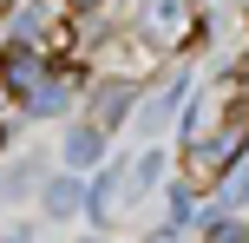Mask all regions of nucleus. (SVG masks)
Listing matches in <instances>:
<instances>
[{
  "label": "nucleus",
  "instance_id": "nucleus-6",
  "mask_svg": "<svg viewBox=\"0 0 249 243\" xmlns=\"http://www.w3.org/2000/svg\"><path fill=\"white\" fill-rule=\"evenodd\" d=\"M72 210H79V184L72 178H53L46 184V217H72Z\"/></svg>",
  "mask_w": 249,
  "mask_h": 243
},
{
  "label": "nucleus",
  "instance_id": "nucleus-5",
  "mask_svg": "<svg viewBox=\"0 0 249 243\" xmlns=\"http://www.w3.org/2000/svg\"><path fill=\"white\" fill-rule=\"evenodd\" d=\"M92 158H105V131L86 118V125H79L72 138H66V165H92Z\"/></svg>",
  "mask_w": 249,
  "mask_h": 243
},
{
  "label": "nucleus",
  "instance_id": "nucleus-2",
  "mask_svg": "<svg viewBox=\"0 0 249 243\" xmlns=\"http://www.w3.org/2000/svg\"><path fill=\"white\" fill-rule=\"evenodd\" d=\"M0 86H7V92H20V99H33V92L46 86V53L13 39V46L0 53Z\"/></svg>",
  "mask_w": 249,
  "mask_h": 243
},
{
  "label": "nucleus",
  "instance_id": "nucleus-7",
  "mask_svg": "<svg viewBox=\"0 0 249 243\" xmlns=\"http://www.w3.org/2000/svg\"><path fill=\"white\" fill-rule=\"evenodd\" d=\"M33 178H39V165H33V158H20V165H13L7 178H0V191H7V197H20V191H26Z\"/></svg>",
  "mask_w": 249,
  "mask_h": 243
},
{
  "label": "nucleus",
  "instance_id": "nucleus-9",
  "mask_svg": "<svg viewBox=\"0 0 249 243\" xmlns=\"http://www.w3.org/2000/svg\"><path fill=\"white\" fill-rule=\"evenodd\" d=\"M0 151H7V125H0Z\"/></svg>",
  "mask_w": 249,
  "mask_h": 243
},
{
  "label": "nucleus",
  "instance_id": "nucleus-8",
  "mask_svg": "<svg viewBox=\"0 0 249 243\" xmlns=\"http://www.w3.org/2000/svg\"><path fill=\"white\" fill-rule=\"evenodd\" d=\"M13 7H20V0H0V13H13Z\"/></svg>",
  "mask_w": 249,
  "mask_h": 243
},
{
  "label": "nucleus",
  "instance_id": "nucleus-1",
  "mask_svg": "<svg viewBox=\"0 0 249 243\" xmlns=\"http://www.w3.org/2000/svg\"><path fill=\"white\" fill-rule=\"evenodd\" d=\"M151 66H158L151 33H112V39H99V79H131V86H151Z\"/></svg>",
  "mask_w": 249,
  "mask_h": 243
},
{
  "label": "nucleus",
  "instance_id": "nucleus-10",
  "mask_svg": "<svg viewBox=\"0 0 249 243\" xmlns=\"http://www.w3.org/2000/svg\"><path fill=\"white\" fill-rule=\"evenodd\" d=\"M243 7H249V0H243Z\"/></svg>",
  "mask_w": 249,
  "mask_h": 243
},
{
  "label": "nucleus",
  "instance_id": "nucleus-3",
  "mask_svg": "<svg viewBox=\"0 0 249 243\" xmlns=\"http://www.w3.org/2000/svg\"><path fill=\"white\" fill-rule=\"evenodd\" d=\"M131 105H138V86H131V79H99V86H92L86 118H92L99 131H112L118 118H131Z\"/></svg>",
  "mask_w": 249,
  "mask_h": 243
},
{
  "label": "nucleus",
  "instance_id": "nucleus-4",
  "mask_svg": "<svg viewBox=\"0 0 249 243\" xmlns=\"http://www.w3.org/2000/svg\"><path fill=\"white\" fill-rule=\"evenodd\" d=\"M144 33L151 39H190V7L184 0H144Z\"/></svg>",
  "mask_w": 249,
  "mask_h": 243
}]
</instances>
